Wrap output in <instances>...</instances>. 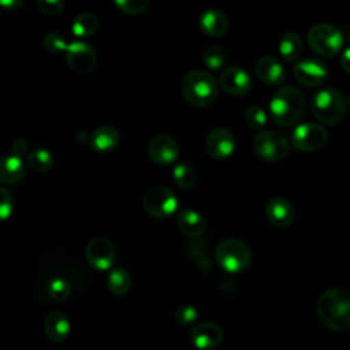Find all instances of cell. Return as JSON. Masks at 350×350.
Masks as SVG:
<instances>
[{
	"label": "cell",
	"mask_w": 350,
	"mask_h": 350,
	"mask_svg": "<svg viewBox=\"0 0 350 350\" xmlns=\"http://www.w3.org/2000/svg\"><path fill=\"white\" fill-rule=\"evenodd\" d=\"M149 157L157 164H170L178 159L179 148L178 142L167 134L154 135L148 145Z\"/></svg>",
	"instance_id": "cell-15"
},
{
	"label": "cell",
	"mask_w": 350,
	"mask_h": 350,
	"mask_svg": "<svg viewBox=\"0 0 350 350\" xmlns=\"http://www.w3.org/2000/svg\"><path fill=\"white\" fill-rule=\"evenodd\" d=\"M256 74L267 85H280L286 79V71L282 63L273 56H262L256 62Z\"/></svg>",
	"instance_id": "cell-19"
},
{
	"label": "cell",
	"mask_w": 350,
	"mask_h": 350,
	"mask_svg": "<svg viewBox=\"0 0 350 350\" xmlns=\"http://www.w3.org/2000/svg\"><path fill=\"white\" fill-rule=\"evenodd\" d=\"M66 63L68 67L79 74L90 72L97 64V55L92 45L83 41L70 42L66 49Z\"/></svg>",
	"instance_id": "cell-11"
},
{
	"label": "cell",
	"mask_w": 350,
	"mask_h": 350,
	"mask_svg": "<svg viewBox=\"0 0 350 350\" xmlns=\"http://www.w3.org/2000/svg\"><path fill=\"white\" fill-rule=\"evenodd\" d=\"M219 82L221 88L234 96H242L246 94L252 89V78L246 72V70L231 66L221 71L219 77Z\"/></svg>",
	"instance_id": "cell-16"
},
{
	"label": "cell",
	"mask_w": 350,
	"mask_h": 350,
	"mask_svg": "<svg viewBox=\"0 0 350 350\" xmlns=\"http://www.w3.org/2000/svg\"><path fill=\"white\" fill-rule=\"evenodd\" d=\"M75 139H77V142H79V144H85V142H88V141H90V135H89L86 131H78L77 135H75Z\"/></svg>",
	"instance_id": "cell-40"
},
{
	"label": "cell",
	"mask_w": 350,
	"mask_h": 350,
	"mask_svg": "<svg viewBox=\"0 0 350 350\" xmlns=\"http://www.w3.org/2000/svg\"><path fill=\"white\" fill-rule=\"evenodd\" d=\"M71 331V323L60 310H53L44 319V332L46 338L55 343L64 342Z\"/></svg>",
	"instance_id": "cell-18"
},
{
	"label": "cell",
	"mask_w": 350,
	"mask_h": 350,
	"mask_svg": "<svg viewBox=\"0 0 350 350\" xmlns=\"http://www.w3.org/2000/svg\"><path fill=\"white\" fill-rule=\"evenodd\" d=\"M349 103H350V97H349Z\"/></svg>",
	"instance_id": "cell-42"
},
{
	"label": "cell",
	"mask_w": 350,
	"mask_h": 350,
	"mask_svg": "<svg viewBox=\"0 0 350 350\" xmlns=\"http://www.w3.org/2000/svg\"><path fill=\"white\" fill-rule=\"evenodd\" d=\"M182 94L185 100L194 107H205L217 97L216 78L202 70L189 71L182 79Z\"/></svg>",
	"instance_id": "cell-3"
},
{
	"label": "cell",
	"mask_w": 350,
	"mask_h": 350,
	"mask_svg": "<svg viewBox=\"0 0 350 350\" xmlns=\"http://www.w3.org/2000/svg\"><path fill=\"white\" fill-rule=\"evenodd\" d=\"M42 46L45 51H48L51 53H57V52H66L68 44L60 34L48 33L42 38Z\"/></svg>",
	"instance_id": "cell-34"
},
{
	"label": "cell",
	"mask_w": 350,
	"mask_h": 350,
	"mask_svg": "<svg viewBox=\"0 0 350 350\" xmlns=\"http://www.w3.org/2000/svg\"><path fill=\"white\" fill-rule=\"evenodd\" d=\"M305 107L304 93L291 85L278 89L269 101L272 120L280 127H290L298 123L305 112Z\"/></svg>",
	"instance_id": "cell-2"
},
{
	"label": "cell",
	"mask_w": 350,
	"mask_h": 350,
	"mask_svg": "<svg viewBox=\"0 0 350 350\" xmlns=\"http://www.w3.org/2000/svg\"><path fill=\"white\" fill-rule=\"evenodd\" d=\"M40 11L48 16H55L62 12L64 7V0H37Z\"/></svg>",
	"instance_id": "cell-35"
},
{
	"label": "cell",
	"mask_w": 350,
	"mask_h": 350,
	"mask_svg": "<svg viewBox=\"0 0 350 350\" xmlns=\"http://www.w3.org/2000/svg\"><path fill=\"white\" fill-rule=\"evenodd\" d=\"M115 5L127 15H139L146 11L149 0H113Z\"/></svg>",
	"instance_id": "cell-31"
},
{
	"label": "cell",
	"mask_w": 350,
	"mask_h": 350,
	"mask_svg": "<svg viewBox=\"0 0 350 350\" xmlns=\"http://www.w3.org/2000/svg\"><path fill=\"white\" fill-rule=\"evenodd\" d=\"M245 119H246V123L254 130H261L267 124L265 111L258 105H250L246 109Z\"/></svg>",
	"instance_id": "cell-32"
},
{
	"label": "cell",
	"mask_w": 350,
	"mask_h": 350,
	"mask_svg": "<svg viewBox=\"0 0 350 350\" xmlns=\"http://www.w3.org/2000/svg\"><path fill=\"white\" fill-rule=\"evenodd\" d=\"M294 75L301 85L316 88L327 81L328 68L317 59H304L294 66Z\"/></svg>",
	"instance_id": "cell-14"
},
{
	"label": "cell",
	"mask_w": 350,
	"mask_h": 350,
	"mask_svg": "<svg viewBox=\"0 0 350 350\" xmlns=\"http://www.w3.org/2000/svg\"><path fill=\"white\" fill-rule=\"evenodd\" d=\"M27 148H29V145H27V141L25 138H22V137L16 138L11 144V154L22 157L27 152Z\"/></svg>",
	"instance_id": "cell-37"
},
{
	"label": "cell",
	"mask_w": 350,
	"mask_h": 350,
	"mask_svg": "<svg viewBox=\"0 0 350 350\" xmlns=\"http://www.w3.org/2000/svg\"><path fill=\"white\" fill-rule=\"evenodd\" d=\"M71 284L67 279L62 278V276H55L52 278L48 284H46V291L48 295L56 301V302H63L66 299L70 298L71 295Z\"/></svg>",
	"instance_id": "cell-29"
},
{
	"label": "cell",
	"mask_w": 350,
	"mask_h": 350,
	"mask_svg": "<svg viewBox=\"0 0 350 350\" xmlns=\"http://www.w3.org/2000/svg\"><path fill=\"white\" fill-rule=\"evenodd\" d=\"M174 317H175V321H176L180 327H190L191 324H194V323L197 321L198 310H197L193 305L183 304V305H179V306L175 309Z\"/></svg>",
	"instance_id": "cell-30"
},
{
	"label": "cell",
	"mask_w": 350,
	"mask_h": 350,
	"mask_svg": "<svg viewBox=\"0 0 350 350\" xmlns=\"http://www.w3.org/2000/svg\"><path fill=\"white\" fill-rule=\"evenodd\" d=\"M72 33L79 38L90 37L98 27V19L92 12H82L72 22Z\"/></svg>",
	"instance_id": "cell-26"
},
{
	"label": "cell",
	"mask_w": 350,
	"mask_h": 350,
	"mask_svg": "<svg viewBox=\"0 0 350 350\" xmlns=\"http://www.w3.org/2000/svg\"><path fill=\"white\" fill-rule=\"evenodd\" d=\"M308 44L317 55L329 57L343 48L345 37L336 26L329 23H317L308 31Z\"/></svg>",
	"instance_id": "cell-6"
},
{
	"label": "cell",
	"mask_w": 350,
	"mask_h": 350,
	"mask_svg": "<svg viewBox=\"0 0 350 350\" xmlns=\"http://www.w3.org/2000/svg\"><path fill=\"white\" fill-rule=\"evenodd\" d=\"M0 219L7 220L12 213V196L4 187L0 189Z\"/></svg>",
	"instance_id": "cell-36"
},
{
	"label": "cell",
	"mask_w": 350,
	"mask_h": 350,
	"mask_svg": "<svg viewBox=\"0 0 350 350\" xmlns=\"http://www.w3.org/2000/svg\"><path fill=\"white\" fill-rule=\"evenodd\" d=\"M108 290L118 297L126 295L131 288V276L124 268H115L107 276Z\"/></svg>",
	"instance_id": "cell-24"
},
{
	"label": "cell",
	"mask_w": 350,
	"mask_h": 350,
	"mask_svg": "<svg viewBox=\"0 0 350 350\" xmlns=\"http://www.w3.org/2000/svg\"><path fill=\"white\" fill-rule=\"evenodd\" d=\"M320 321L334 331L350 328V291L346 288H329L324 291L316 304Z\"/></svg>",
	"instance_id": "cell-1"
},
{
	"label": "cell",
	"mask_w": 350,
	"mask_h": 350,
	"mask_svg": "<svg viewBox=\"0 0 350 350\" xmlns=\"http://www.w3.org/2000/svg\"><path fill=\"white\" fill-rule=\"evenodd\" d=\"M253 149L256 154L265 161H279L287 156L290 145L283 134L265 130L260 131L253 138Z\"/></svg>",
	"instance_id": "cell-8"
},
{
	"label": "cell",
	"mask_w": 350,
	"mask_h": 350,
	"mask_svg": "<svg viewBox=\"0 0 350 350\" xmlns=\"http://www.w3.org/2000/svg\"><path fill=\"white\" fill-rule=\"evenodd\" d=\"M215 261L224 272L239 273L250 265L252 252L243 241L227 238L216 246Z\"/></svg>",
	"instance_id": "cell-5"
},
{
	"label": "cell",
	"mask_w": 350,
	"mask_h": 350,
	"mask_svg": "<svg viewBox=\"0 0 350 350\" xmlns=\"http://www.w3.org/2000/svg\"><path fill=\"white\" fill-rule=\"evenodd\" d=\"M176 221L179 230L190 238H200L206 228L205 219L200 212L194 209H183L178 215Z\"/></svg>",
	"instance_id": "cell-21"
},
{
	"label": "cell",
	"mask_w": 350,
	"mask_h": 350,
	"mask_svg": "<svg viewBox=\"0 0 350 350\" xmlns=\"http://www.w3.org/2000/svg\"><path fill=\"white\" fill-rule=\"evenodd\" d=\"M53 154L44 148H36L27 154V165L37 172L48 171L53 165Z\"/></svg>",
	"instance_id": "cell-27"
},
{
	"label": "cell",
	"mask_w": 350,
	"mask_h": 350,
	"mask_svg": "<svg viewBox=\"0 0 350 350\" xmlns=\"http://www.w3.org/2000/svg\"><path fill=\"white\" fill-rule=\"evenodd\" d=\"M201 30L209 37H220L228 29L227 16L219 10H206L198 19Z\"/></svg>",
	"instance_id": "cell-22"
},
{
	"label": "cell",
	"mask_w": 350,
	"mask_h": 350,
	"mask_svg": "<svg viewBox=\"0 0 350 350\" xmlns=\"http://www.w3.org/2000/svg\"><path fill=\"white\" fill-rule=\"evenodd\" d=\"M142 208L156 219L172 216L178 209V197L168 187L153 186L145 191L142 197Z\"/></svg>",
	"instance_id": "cell-7"
},
{
	"label": "cell",
	"mask_w": 350,
	"mask_h": 350,
	"mask_svg": "<svg viewBox=\"0 0 350 350\" xmlns=\"http://www.w3.org/2000/svg\"><path fill=\"white\" fill-rule=\"evenodd\" d=\"M226 62V52L219 46L208 48L204 53V64L209 70H219Z\"/></svg>",
	"instance_id": "cell-33"
},
{
	"label": "cell",
	"mask_w": 350,
	"mask_h": 350,
	"mask_svg": "<svg viewBox=\"0 0 350 350\" xmlns=\"http://www.w3.org/2000/svg\"><path fill=\"white\" fill-rule=\"evenodd\" d=\"M206 153L216 160H224L230 157L235 150V137L224 127H216L211 130L205 138Z\"/></svg>",
	"instance_id": "cell-13"
},
{
	"label": "cell",
	"mask_w": 350,
	"mask_h": 350,
	"mask_svg": "<svg viewBox=\"0 0 350 350\" xmlns=\"http://www.w3.org/2000/svg\"><path fill=\"white\" fill-rule=\"evenodd\" d=\"M301 51H302V41L297 33L288 31L280 38L279 53L283 60L286 62L297 60L298 56L301 55Z\"/></svg>",
	"instance_id": "cell-25"
},
{
	"label": "cell",
	"mask_w": 350,
	"mask_h": 350,
	"mask_svg": "<svg viewBox=\"0 0 350 350\" xmlns=\"http://www.w3.org/2000/svg\"><path fill=\"white\" fill-rule=\"evenodd\" d=\"M25 4V0H0V5L8 11H16Z\"/></svg>",
	"instance_id": "cell-38"
},
{
	"label": "cell",
	"mask_w": 350,
	"mask_h": 350,
	"mask_svg": "<svg viewBox=\"0 0 350 350\" xmlns=\"http://www.w3.org/2000/svg\"><path fill=\"white\" fill-rule=\"evenodd\" d=\"M340 64H342L343 70H345L347 74H350V48H346V49L342 52Z\"/></svg>",
	"instance_id": "cell-39"
},
{
	"label": "cell",
	"mask_w": 350,
	"mask_h": 350,
	"mask_svg": "<svg viewBox=\"0 0 350 350\" xmlns=\"http://www.w3.org/2000/svg\"><path fill=\"white\" fill-rule=\"evenodd\" d=\"M291 141L298 150L316 152L325 146L328 141V133L321 124L302 123L294 129Z\"/></svg>",
	"instance_id": "cell-9"
},
{
	"label": "cell",
	"mask_w": 350,
	"mask_h": 350,
	"mask_svg": "<svg viewBox=\"0 0 350 350\" xmlns=\"http://www.w3.org/2000/svg\"><path fill=\"white\" fill-rule=\"evenodd\" d=\"M172 179L180 189H190L197 182V174L194 168L186 163L176 164L172 170Z\"/></svg>",
	"instance_id": "cell-28"
},
{
	"label": "cell",
	"mask_w": 350,
	"mask_h": 350,
	"mask_svg": "<svg viewBox=\"0 0 350 350\" xmlns=\"http://www.w3.org/2000/svg\"><path fill=\"white\" fill-rule=\"evenodd\" d=\"M310 108L314 118L321 123L338 124L346 115V100L340 90L323 88L313 94Z\"/></svg>",
	"instance_id": "cell-4"
},
{
	"label": "cell",
	"mask_w": 350,
	"mask_h": 350,
	"mask_svg": "<svg viewBox=\"0 0 350 350\" xmlns=\"http://www.w3.org/2000/svg\"><path fill=\"white\" fill-rule=\"evenodd\" d=\"M25 176V164L21 157L8 154L0 161V180L5 185L16 183Z\"/></svg>",
	"instance_id": "cell-23"
},
{
	"label": "cell",
	"mask_w": 350,
	"mask_h": 350,
	"mask_svg": "<svg viewBox=\"0 0 350 350\" xmlns=\"http://www.w3.org/2000/svg\"><path fill=\"white\" fill-rule=\"evenodd\" d=\"M347 38H349V42H350V33H349V37H347Z\"/></svg>",
	"instance_id": "cell-41"
},
{
	"label": "cell",
	"mask_w": 350,
	"mask_h": 350,
	"mask_svg": "<svg viewBox=\"0 0 350 350\" xmlns=\"http://www.w3.org/2000/svg\"><path fill=\"white\" fill-rule=\"evenodd\" d=\"M85 257L92 268L97 271H107L115 262L116 249L108 238L96 237L86 245Z\"/></svg>",
	"instance_id": "cell-10"
},
{
	"label": "cell",
	"mask_w": 350,
	"mask_h": 350,
	"mask_svg": "<svg viewBox=\"0 0 350 350\" xmlns=\"http://www.w3.org/2000/svg\"><path fill=\"white\" fill-rule=\"evenodd\" d=\"M120 141V135L118 133V130L112 126L104 124L97 127L92 134H90V146L93 150L100 152V153H105L109 152L112 149H115L118 146Z\"/></svg>",
	"instance_id": "cell-20"
},
{
	"label": "cell",
	"mask_w": 350,
	"mask_h": 350,
	"mask_svg": "<svg viewBox=\"0 0 350 350\" xmlns=\"http://www.w3.org/2000/svg\"><path fill=\"white\" fill-rule=\"evenodd\" d=\"M265 215L272 226L286 228L294 221L295 212L288 200L283 197H273L267 202Z\"/></svg>",
	"instance_id": "cell-17"
},
{
	"label": "cell",
	"mask_w": 350,
	"mask_h": 350,
	"mask_svg": "<svg viewBox=\"0 0 350 350\" xmlns=\"http://www.w3.org/2000/svg\"><path fill=\"white\" fill-rule=\"evenodd\" d=\"M189 338L198 350H215L223 340V328L212 321H202L191 327Z\"/></svg>",
	"instance_id": "cell-12"
}]
</instances>
